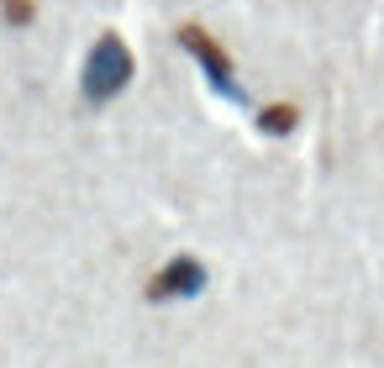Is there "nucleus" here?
<instances>
[{"label":"nucleus","instance_id":"7ed1b4c3","mask_svg":"<svg viewBox=\"0 0 384 368\" xmlns=\"http://www.w3.org/2000/svg\"><path fill=\"white\" fill-rule=\"evenodd\" d=\"M184 43H190V53L206 63V74H210V85H216L221 95H237V85H232V74H227V58H221L216 48H210V37H201V32H184Z\"/></svg>","mask_w":384,"mask_h":368},{"label":"nucleus","instance_id":"f257e3e1","mask_svg":"<svg viewBox=\"0 0 384 368\" xmlns=\"http://www.w3.org/2000/svg\"><path fill=\"white\" fill-rule=\"evenodd\" d=\"M132 79V53H127V43L122 37H100L95 48H90V58H85V100L90 105H105L116 90H122Z\"/></svg>","mask_w":384,"mask_h":368},{"label":"nucleus","instance_id":"f03ea898","mask_svg":"<svg viewBox=\"0 0 384 368\" xmlns=\"http://www.w3.org/2000/svg\"><path fill=\"white\" fill-rule=\"evenodd\" d=\"M206 284L201 263H190V258H179V263H169L164 274L153 279V300H174V295H195Z\"/></svg>","mask_w":384,"mask_h":368}]
</instances>
